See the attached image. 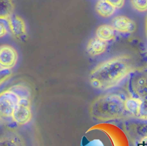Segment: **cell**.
<instances>
[{
	"mask_svg": "<svg viewBox=\"0 0 147 146\" xmlns=\"http://www.w3.org/2000/svg\"><path fill=\"white\" fill-rule=\"evenodd\" d=\"M134 70L133 58L127 54L120 55L98 64L90 72L89 80L94 88L107 90L118 85Z\"/></svg>",
	"mask_w": 147,
	"mask_h": 146,
	"instance_id": "1",
	"label": "cell"
},
{
	"mask_svg": "<svg viewBox=\"0 0 147 146\" xmlns=\"http://www.w3.org/2000/svg\"><path fill=\"white\" fill-rule=\"evenodd\" d=\"M125 99L116 93H107L96 97L91 104L90 113L95 120L106 121L122 118L125 112Z\"/></svg>",
	"mask_w": 147,
	"mask_h": 146,
	"instance_id": "2",
	"label": "cell"
},
{
	"mask_svg": "<svg viewBox=\"0 0 147 146\" xmlns=\"http://www.w3.org/2000/svg\"><path fill=\"white\" fill-rule=\"evenodd\" d=\"M30 95L29 88L22 84H16L0 93V119L11 117L21 97Z\"/></svg>",
	"mask_w": 147,
	"mask_h": 146,
	"instance_id": "3",
	"label": "cell"
},
{
	"mask_svg": "<svg viewBox=\"0 0 147 146\" xmlns=\"http://www.w3.org/2000/svg\"><path fill=\"white\" fill-rule=\"evenodd\" d=\"M127 89L131 97L147 100V69L135 70L129 74Z\"/></svg>",
	"mask_w": 147,
	"mask_h": 146,
	"instance_id": "4",
	"label": "cell"
},
{
	"mask_svg": "<svg viewBox=\"0 0 147 146\" xmlns=\"http://www.w3.org/2000/svg\"><path fill=\"white\" fill-rule=\"evenodd\" d=\"M13 120L19 125L28 123L32 119L30 95L21 97L11 116Z\"/></svg>",
	"mask_w": 147,
	"mask_h": 146,
	"instance_id": "5",
	"label": "cell"
},
{
	"mask_svg": "<svg viewBox=\"0 0 147 146\" xmlns=\"http://www.w3.org/2000/svg\"><path fill=\"white\" fill-rule=\"evenodd\" d=\"M126 111L134 117L141 120H147V100L130 97L125 99Z\"/></svg>",
	"mask_w": 147,
	"mask_h": 146,
	"instance_id": "6",
	"label": "cell"
},
{
	"mask_svg": "<svg viewBox=\"0 0 147 146\" xmlns=\"http://www.w3.org/2000/svg\"><path fill=\"white\" fill-rule=\"evenodd\" d=\"M18 53L11 45H0V68L10 69L14 68L18 62Z\"/></svg>",
	"mask_w": 147,
	"mask_h": 146,
	"instance_id": "7",
	"label": "cell"
},
{
	"mask_svg": "<svg viewBox=\"0 0 147 146\" xmlns=\"http://www.w3.org/2000/svg\"><path fill=\"white\" fill-rule=\"evenodd\" d=\"M7 22L9 31L14 38L21 41L26 38V25L21 17L17 15H13L7 20Z\"/></svg>",
	"mask_w": 147,
	"mask_h": 146,
	"instance_id": "8",
	"label": "cell"
},
{
	"mask_svg": "<svg viewBox=\"0 0 147 146\" xmlns=\"http://www.w3.org/2000/svg\"><path fill=\"white\" fill-rule=\"evenodd\" d=\"M112 26L115 30L122 33H132L137 28L135 22L125 15L114 17L112 21Z\"/></svg>",
	"mask_w": 147,
	"mask_h": 146,
	"instance_id": "9",
	"label": "cell"
},
{
	"mask_svg": "<svg viewBox=\"0 0 147 146\" xmlns=\"http://www.w3.org/2000/svg\"><path fill=\"white\" fill-rule=\"evenodd\" d=\"M0 146H26L22 137L16 131L5 132L0 137Z\"/></svg>",
	"mask_w": 147,
	"mask_h": 146,
	"instance_id": "10",
	"label": "cell"
},
{
	"mask_svg": "<svg viewBox=\"0 0 147 146\" xmlns=\"http://www.w3.org/2000/svg\"><path fill=\"white\" fill-rule=\"evenodd\" d=\"M107 46L106 41L95 37L88 41L86 46V50L89 55L94 57L103 53L106 50Z\"/></svg>",
	"mask_w": 147,
	"mask_h": 146,
	"instance_id": "11",
	"label": "cell"
},
{
	"mask_svg": "<svg viewBox=\"0 0 147 146\" xmlns=\"http://www.w3.org/2000/svg\"><path fill=\"white\" fill-rule=\"evenodd\" d=\"M115 30L112 26L107 24H103L100 25L96 30V37L107 41L111 40L115 37Z\"/></svg>",
	"mask_w": 147,
	"mask_h": 146,
	"instance_id": "12",
	"label": "cell"
},
{
	"mask_svg": "<svg viewBox=\"0 0 147 146\" xmlns=\"http://www.w3.org/2000/svg\"><path fill=\"white\" fill-rule=\"evenodd\" d=\"M95 10L100 16L107 18L114 13L115 8L106 0H99L96 3Z\"/></svg>",
	"mask_w": 147,
	"mask_h": 146,
	"instance_id": "13",
	"label": "cell"
},
{
	"mask_svg": "<svg viewBox=\"0 0 147 146\" xmlns=\"http://www.w3.org/2000/svg\"><path fill=\"white\" fill-rule=\"evenodd\" d=\"M14 11L13 0H0V19L7 20L13 15Z\"/></svg>",
	"mask_w": 147,
	"mask_h": 146,
	"instance_id": "14",
	"label": "cell"
},
{
	"mask_svg": "<svg viewBox=\"0 0 147 146\" xmlns=\"http://www.w3.org/2000/svg\"><path fill=\"white\" fill-rule=\"evenodd\" d=\"M133 7L140 12L147 11V0H131Z\"/></svg>",
	"mask_w": 147,
	"mask_h": 146,
	"instance_id": "15",
	"label": "cell"
},
{
	"mask_svg": "<svg viewBox=\"0 0 147 146\" xmlns=\"http://www.w3.org/2000/svg\"><path fill=\"white\" fill-rule=\"evenodd\" d=\"M12 74L11 70L0 68V86L9 80L12 76Z\"/></svg>",
	"mask_w": 147,
	"mask_h": 146,
	"instance_id": "16",
	"label": "cell"
},
{
	"mask_svg": "<svg viewBox=\"0 0 147 146\" xmlns=\"http://www.w3.org/2000/svg\"><path fill=\"white\" fill-rule=\"evenodd\" d=\"M9 27L7 20L0 19V38L5 37L9 33Z\"/></svg>",
	"mask_w": 147,
	"mask_h": 146,
	"instance_id": "17",
	"label": "cell"
},
{
	"mask_svg": "<svg viewBox=\"0 0 147 146\" xmlns=\"http://www.w3.org/2000/svg\"><path fill=\"white\" fill-rule=\"evenodd\" d=\"M115 8L120 9L125 4V0H106Z\"/></svg>",
	"mask_w": 147,
	"mask_h": 146,
	"instance_id": "18",
	"label": "cell"
},
{
	"mask_svg": "<svg viewBox=\"0 0 147 146\" xmlns=\"http://www.w3.org/2000/svg\"><path fill=\"white\" fill-rule=\"evenodd\" d=\"M139 141V146H147V137L141 139Z\"/></svg>",
	"mask_w": 147,
	"mask_h": 146,
	"instance_id": "19",
	"label": "cell"
},
{
	"mask_svg": "<svg viewBox=\"0 0 147 146\" xmlns=\"http://www.w3.org/2000/svg\"><path fill=\"white\" fill-rule=\"evenodd\" d=\"M145 32H146V37H147V16H146V21H145Z\"/></svg>",
	"mask_w": 147,
	"mask_h": 146,
	"instance_id": "20",
	"label": "cell"
}]
</instances>
